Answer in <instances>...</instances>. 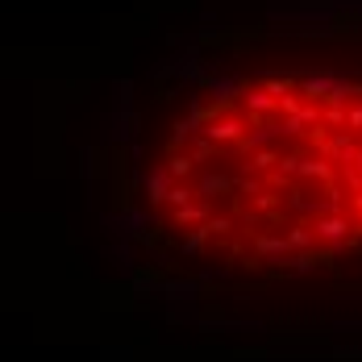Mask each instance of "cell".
Returning <instances> with one entry per match:
<instances>
[{"mask_svg": "<svg viewBox=\"0 0 362 362\" xmlns=\"http://www.w3.org/2000/svg\"><path fill=\"white\" fill-rule=\"evenodd\" d=\"M275 109L217 79L171 125L167 158L146 171L150 204L187 254L221 267L296 275L362 254V79L308 96L300 75H267Z\"/></svg>", "mask_w": 362, "mask_h": 362, "instance_id": "6da1fadb", "label": "cell"}]
</instances>
